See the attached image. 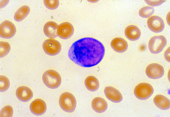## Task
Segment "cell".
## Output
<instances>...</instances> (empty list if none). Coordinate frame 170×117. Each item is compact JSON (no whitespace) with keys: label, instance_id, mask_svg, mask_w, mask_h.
<instances>
[{"label":"cell","instance_id":"1","mask_svg":"<svg viewBox=\"0 0 170 117\" xmlns=\"http://www.w3.org/2000/svg\"><path fill=\"white\" fill-rule=\"evenodd\" d=\"M104 46L99 41L85 37L74 42L68 51L69 58L83 67H90L99 63L105 54Z\"/></svg>","mask_w":170,"mask_h":117},{"label":"cell","instance_id":"2","mask_svg":"<svg viewBox=\"0 0 170 117\" xmlns=\"http://www.w3.org/2000/svg\"><path fill=\"white\" fill-rule=\"evenodd\" d=\"M42 80L48 87L54 89L58 88L61 82V78L57 71L53 70L46 71L43 74Z\"/></svg>","mask_w":170,"mask_h":117},{"label":"cell","instance_id":"3","mask_svg":"<svg viewBox=\"0 0 170 117\" xmlns=\"http://www.w3.org/2000/svg\"><path fill=\"white\" fill-rule=\"evenodd\" d=\"M59 105L64 111L71 113L75 109L76 101L74 96L68 92H65L60 95L59 100Z\"/></svg>","mask_w":170,"mask_h":117},{"label":"cell","instance_id":"4","mask_svg":"<svg viewBox=\"0 0 170 117\" xmlns=\"http://www.w3.org/2000/svg\"><path fill=\"white\" fill-rule=\"evenodd\" d=\"M154 92L152 85L147 83L139 84L135 87L134 93L135 97L140 100H146L150 98Z\"/></svg>","mask_w":170,"mask_h":117},{"label":"cell","instance_id":"5","mask_svg":"<svg viewBox=\"0 0 170 117\" xmlns=\"http://www.w3.org/2000/svg\"><path fill=\"white\" fill-rule=\"evenodd\" d=\"M166 43V39L164 36H154L151 38L149 42V49L152 53L157 54L162 51Z\"/></svg>","mask_w":170,"mask_h":117},{"label":"cell","instance_id":"6","mask_svg":"<svg viewBox=\"0 0 170 117\" xmlns=\"http://www.w3.org/2000/svg\"><path fill=\"white\" fill-rule=\"evenodd\" d=\"M42 48L45 53L50 56L58 54L61 49L59 42L53 38L48 39L44 41L43 43Z\"/></svg>","mask_w":170,"mask_h":117},{"label":"cell","instance_id":"7","mask_svg":"<svg viewBox=\"0 0 170 117\" xmlns=\"http://www.w3.org/2000/svg\"><path fill=\"white\" fill-rule=\"evenodd\" d=\"M16 32V27L11 21L6 20L0 24V37L6 39L11 38L13 37Z\"/></svg>","mask_w":170,"mask_h":117},{"label":"cell","instance_id":"8","mask_svg":"<svg viewBox=\"0 0 170 117\" xmlns=\"http://www.w3.org/2000/svg\"><path fill=\"white\" fill-rule=\"evenodd\" d=\"M145 73L149 78L156 79L163 76L164 74V70L163 67L160 64L152 63L147 66Z\"/></svg>","mask_w":170,"mask_h":117},{"label":"cell","instance_id":"9","mask_svg":"<svg viewBox=\"0 0 170 117\" xmlns=\"http://www.w3.org/2000/svg\"><path fill=\"white\" fill-rule=\"evenodd\" d=\"M74 28L72 25L68 22L63 23L59 25L57 28L58 36L63 39L70 38L73 35Z\"/></svg>","mask_w":170,"mask_h":117},{"label":"cell","instance_id":"10","mask_svg":"<svg viewBox=\"0 0 170 117\" xmlns=\"http://www.w3.org/2000/svg\"><path fill=\"white\" fill-rule=\"evenodd\" d=\"M148 27L152 31L158 33L162 31L164 27L162 19L157 16H153L149 18L147 22Z\"/></svg>","mask_w":170,"mask_h":117},{"label":"cell","instance_id":"11","mask_svg":"<svg viewBox=\"0 0 170 117\" xmlns=\"http://www.w3.org/2000/svg\"><path fill=\"white\" fill-rule=\"evenodd\" d=\"M30 108L33 114L40 116L43 114L46 111L47 106L45 102L40 99H36L30 104Z\"/></svg>","mask_w":170,"mask_h":117},{"label":"cell","instance_id":"12","mask_svg":"<svg viewBox=\"0 0 170 117\" xmlns=\"http://www.w3.org/2000/svg\"><path fill=\"white\" fill-rule=\"evenodd\" d=\"M104 92L107 98L113 102L119 103L123 100L121 93L118 90L112 87H106Z\"/></svg>","mask_w":170,"mask_h":117},{"label":"cell","instance_id":"13","mask_svg":"<svg viewBox=\"0 0 170 117\" xmlns=\"http://www.w3.org/2000/svg\"><path fill=\"white\" fill-rule=\"evenodd\" d=\"M16 95L17 98L23 102L28 101L33 97V93L30 89L24 86L20 87L17 89Z\"/></svg>","mask_w":170,"mask_h":117},{"label":"cell","instance_id":"14","mask_svg":"<svg viewBox=\"0 0 170 117\" xmlns=\"http://www.w3.org/2000/svg\"><path fill=\"white\" fill-rule=\"evenodd\" d=\"M112 48L115 51L119 53H122L127 49V42L123 39L116 37L114 39L111 43Z\"/></svg>","mask_w":170,"mask_h":117},{"label":"cell","instance_id":"15","mask_svg":"<svg viewBox=\"0 0 170 117\" xmlns=\"http://www.w3.org/2000/svg\"><path fill=\"white\" fill-rule=\"evenodd\" d=\"M59 25L53 21L46 23L44 27L43 31L45 35L50 38H55L58 36L57 30Z\"/></svg>","mask_w":170,"mask_h":117},{"label":"cell","instance_id":"16","mask_svg":"<svg viewBox=\"0 0 170 117\" xmlns=\"http://www.w3.org/2000/svg\"><path fill=\"white\" fill-rule=\"evenodd\" d=\"M125 34L126 37L131 41L138 40L140 37L141 32L137 26L131 25L128 26L125 30Z\"/></svg>","mask_w":170,"mask_h":117},{"label":"cell","instance_id":"17","mask_svg":"<svg viewBox=\"0 0 170 117\" xmlns=\"http://www.w3.org/2000/svg\"><path fill=\"white\" fill-rule=\"evenodd\" d=\"M91 105L93 110L98 113L104 112L108 107L107 101L103 98L100 97L94 98L92 101Z\"/></svg>","mask_w":170,"mask_h":117},{"label":"cell","instance_id":"18","mask_svg":"<svg viewBox=\"0 0 170 117\" xmlns=\"http://www.w3.org/2000/svg\"><path fill=\"white\" fill-rule=\"evenodd\" d=\"M153 101L155 105L162 110H166L170 108V100L162 95H156L153 99Z\"/></svg>","mask_w":170,"mask_h":117},{"label":"cell","instance_id":"19","mask_svg":"<svg viewBox=\"0 0 170 117\" xmlns=\"http://www.w3.org/2000/svg\"><path fill=\"white\" fill-rule=\"evenodd\" d=\"M85 84L86 88L91 91H95L99 87V82L98 79L95 77L90 76L85 79Z\"/></svg>","mask_w":170,"mask_h":117},{"label":"cell","instance_id":"20","mask_svg":"<svg viewBox=\"0 0 170 117\" xmlns=\"http://www.w3.org/2000/svg\"><path fill=\"white\" fill-rule=\"evenodd\" d=\"M29 7L26 5L23 6L19 8L15 13L14 18L17 22L21 21L24 19L30 13Z\"/></svg>","mask_w":170,"mask_h":117},{"label":"cell","instance_id":"21","mask_svg":"<svg viewBox=\"0 0 170 117\" xmlns=\"http://www.w3.org/2000/svg\"><path fill=\"white\" fill-rule=\"evenodd\" d=\"M154 12L153 7L150 6H145L141 8L139 12L140 16L144 18H148L151 16Z\"/></svg>","mask_w":170,"mask_h":117},{"label":"cell","instance_id":"22","mask_svg":"<svg viewBox=\"0 0 170 117\" xmlns=\"http://www.w3.org/2000/svg\"><path fill=\"white\" fill-rule=\"evenodd\" d=\"M0 58L3 57L6 55L9 52L11 47L7 42L1 41L0 42Z\"/></svg>","mask_w":170,"mask_h":117},{"label":"cell","instance_id":"23","mask_svg":"<svg viewBox=\"0 0 170 117\" xmlns=\"http://www.w3.org/2000/svg\"><path fill=\"white\" fill-rule=\"evenodd\" d=\"M0 91L4 92L6 91L10 86V82L6 76L1 75L0 77Z\"/></svg>","mask_w":170,"mask_h":117},{"label":"cell","instance_id":"24","mask_svg":"<svg viewBox=\"0 0 170 117\" xmlns=\"http://www.w3.org/2000/svg\"><path fill=\"white\" fill-rule=\"evenodd\" d=\"M13 113L12 107L10 106L4 107L0 111V117H12Z\"/></svg>","mask_w":170,"mask_h":117},{"label":"cell","instance_id":"25","mask_svg":"<svg viewBox=\"0 0 170 117\" xmlns=\"http://www.w3.org/2000/svg\"><path fill=\"white\" fill-rule=\"evenodd\" d=\"M44 2L45 6L50 10L56 9L59 5V1L58 0H44Z\"/></svg>","mask_w":170,"mask_h":117},{"label":"cell","instance_id":"26","mask_svg":"<svg viewBox=\"0 0 170 117\" xmlns=\"http://www.w3.org/2000/svg\"><path fill=\"white\" fill-rule=\"evenodd\" d=\"M145 2L149 5L152 6H157L162 4L164 0H145Z\"/></svg>","mask_w":170,"mask_h":117},{"label":"cell","instance_id":"27","mask_svg":"<svg viewBox=\"0 0 170 117\" xmlns=\"http://www.w3.org/2000/svg\"><path fill=\"white\" fill-rule=\"evenodd\" d=\"M164 56L165 59L170 62V47H169L164 52Z\"/></svg>","mask_w":170,"mask_h":117}]
</instances>
